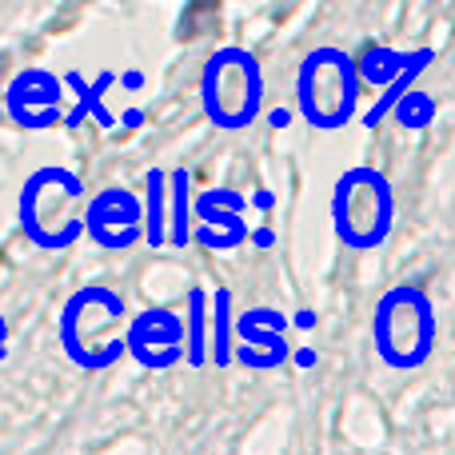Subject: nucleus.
<instances>
[{"mask_svg": "<svg viewBox=\"0 0 455 455\" xmlns=\"http://www.w3.org/2000/svg\"><path fill=\"white\" fill-rule=\"evenodd\" d=\"M184 328H188L184 363H188L192 371H200L212 360V296H208L204 288H188V299H184Z\"/></svg>", "mask_w": 455, "mask_h": 455, "instance_id": "4468645a", "label": "nucleus"}, {"mask_svg": "<svg viewBox=\"0 0 455 455\" xmlns=\"http://www.w3.org/2000/svg\"><path fill=\"white\" fill-rule=\"evenodd\" d=\"M120 84H124V88H140L144 76H140V72H124V76H120Z\"/></svg>", "mask_w": 455, "mask_h": 455, "instance_id": "4be33fe9", "label": "nucleus"}, {"mask_svg": "<svg viewBox=\"0 0 455 455\" xmlns=\"http://www.w3.org/2000/svg\"><path fill=\"white\" fill-rule=\"evenodd\" d=\"M88 204L92 196L84 180L72 168L48 164L24 180L16 196V224L24 240L36 243L40 251H68L88 232Z\"/></svg>", "mask_w": 455, "mask_h": 455, "instance_id": "f257e3e1", "label": "nucleus"}, {"mask_svg": "<svg viewBox=\"0 0 455 455\" xmlns=\"http://www.w3.org/2000/svg\"><path fill=\"white\" fill-rule=\"evenodd\" d=\"M8 360V320L0 315V363Z\"/></svg>", "mask_w": 455, "mask_h": 455, "instance_id": "a211bd4d", "label": "nucleus"}, {"mask_svg": "<svg viewBox=\"0 0 455 455\" xmlns=\"http://www.w3.org/2000/svg\"><path fill=\"white\" fill-rule=\"evenodd\" d=\"M140 120H144V112H140V108H132V112L124 116V124H140Z\"/></svg>", "mask_w": 455, "mask_h": 455, "instance_id": "b1692460", "label": "nucleus"}, {"mask_svg": "<svg viewBox=\"0 0 455 455\" xmlns=\"http://www.w3.org/2000/svg\"><path fill=\"white\" fill-rule=\"evenodd\" d=\"M288 315L280 307H248L235 315V360L251 371L283 368L296 347H288Z\"/></svg>", "mask_w": 455, "mask_h": 455, "instance_id": "9d476101", "label": "nucleus"}, {"mask_svg": "<svg viewBox=\"0 0 455 455\" xmlns=\"http://www.w3.org/2000/svg\"><path fill=\"white\" fill-rule=\"evenodd\" d=\"M299 363H304V368H307V363H315V352H307V347H299Z\"/></svg>", "mask_w": 455, "mask_h": 455, "instance_id": "393cba45", "label": "nucleus"}, {"mask_svg": "<svg viewBox=\"0 0 455 455\" xmlns=\"http://www.w3.org/2000/svg\"><path fill=\"white\" fill-rule=\"evenodd\" d=\"M88 240L104 251H132L136 243H144V200L120 184L92 192Z\"/></svg>", "mask_w": 455, "mask_h": 455, "instance_id": "1a4fd4ad", "label": "nucleus"}, {"mask_svg": "<svg viewBox=\"0 0 455 455\" xmlns=\"http://www.w3.org/2000/svg\"><path fill=\"white\" fill-rule=\"evenodd\" d=\"M128 307L124 296L100 283L76 288L60 307L56 320V336L60 347L80 371H108L112 363H120L128 355Z\"/></svg>", "mask_w": 455, "mask_h": 455, "instance_id": "f03ea898", "label": "nucleus"}, {"mask_svg": "<svg viewBox=\"0 0 455 455\" xmlns=\"http://www.w3.org/2000/svg\"><path fill=\"white\" fill-rule=\"evenodd\" d=\"M376 344H379V355L387 363H395V368H408V363L424 360L427 344H432V315H427V304L419 291L400 288L379 304Z\"/></svg>", "mask_w": 455, "mask_h": 455, "instance_id": "423d86ee", "label": "nucleus"}, {"mask_svg": "<svg viewBox=\"0 0 455 455\" xmlns=\"http://www.w3.org/2000/svg\"><path fill=\"white\" fill-rule=\"evenodd\" d=\"M168 188H172V224H168V243H172V248H188V243H196V228H192L196 200H192V172L188 168H172Z\"/></svg>", "mask_w": 455, "mask_h": 455, "instance_id": "2eb2a0df", "label": "nucleus"}, {"mask_svg": "<svg viewBox=\"0 0 455 455\" xmlns=\"http://www.w3.org/2000/svg\"><path fill=\"white\" fill-rule=\"evenodd\" d=\"M64 76H56L52 68H20L4 88V116L12 128H24V132H44V128L64 124Z\"/></svg>", "mask_w": 455, "mask_h": 455, "instance_id": "0eeeda50", "label": "nucleus"}, {"mask_svg": "<svg viewBox=\"0 0 455 455\" xmlns=\"http://www.w3.org/2000/svg\"><path fill=\"white\" fill-rule=\"evenodd\" d=\"M360 68L344 48H312L296 72V112L320 132H336L355 116Z\"/></svg>", "mask_w": 455, "mask_h": 455, "instance_id": "20e7f679", "label": "nucleus"}, {"mask_svg": "<svg viewBox=\"0 0 455 455\" xmlns=\"http://www.w3.org/2000/svg\"><path fill=\"white\" fill-rule=\"evenodd\" d=\"M116 80H120V76H116V72H112V68L96 72V80H92V84H88V80L80 76V72H64V84H68L72 92H76V108L68 112V120H64V128H80L88 116H92L100 128H112V124H116V116H112V112H108V104H104V96H108V88L116 84Z\"/></svg>", "mask_w": 455, "mask_h": 455, "instance_id": "f8f14e48", "label": "nucleus"}, {"mask_svg": "<svg viewBox=\"0 0 455 455\" xmlns=\"http://www.w3.org/2000/svg\"><path fill=\"white\" fill-rule=\"evenodd\" d=\"M291 120V112H283V108H275V112H267V124L272 128H283Z\"/></svg>", "mask_w": 455, "mask_h": 455, "instance_id": "6ab92c4d", "label": "nucleus"}, {"mask_svg": "<svg viewBox=\"0 0 455 455\" xmlns=\"http://www.w3.org/2000/svg\"><path fill=\"white\" fill-rule=\"evenodd\" d=\"M248 196L232 188H208L196 196V243L212 251H235L248 243Z\"/></svg>", "mask_w": 455, "mask_h": 455, "instance_id": "9b49d317", "label": "nucleus"}, {"mask_svg": "<svg viewBox=\"0 0 455 455\" xmlns=\"http://www.w3.org/2000/svg\"><path fill=\"white\" fill-rule=\"evenodd\" d=\"M128 355L148 371H168L184 360L188 352V328L184 315H176L172 307H144L128 320Z\"/></svg>", "mask_w": 455, "mask_h": 455, "instance_id": "6e6552de", "label": "nucleus"}, {"mask_svg": "<svg viewBox=\"0 0 455 455\" xmlns=\"http://www.w3.org/2000/svg\"><path fill=\"white\" fill-rule=\"evenodd\" d=\"M403 64H411V60H400V56H392V52H368L363 56V76L368 80H392Z\"/></svg>", "mask_w": 455, "mask_h": 455, "instance_id": "f3484780", "label": "nucleus"}, {"mask_svg": "<svg viewBox=\"0 0 455 455\" xmlns=\"http://www.w3.org/2000/svg\"><path fill=\"white\" fill-rule=\"evenodd\" d=\"M4 88H8V84H4V52H0V124L8 120V116H4Z\"/></svg>", "mask_w": 455, "mask_h": 455, "instance_id": "aec40b11", "label": "nucleus"}, {"mask_svg": "<svg viewBox=\"0 0 455 455\" xmlns=\"http://www.w3.org/2000/svg\"><path fill=\"white\" fill-rule=\"evenodd\" d=\"M200 108L224 132H243L264 112V68L240 44L216 48L200 72Z\"/></svg>", "mask_w": 455, "mask_h": 455, "instance_id": "7ed1b4c3", "label": "nucleus"}, {"mask_svg": "<svg viewBox=\"0 0 455 455\" xmlns=\"http://www.w3.org/2000/svg\"><path fill=\"white\" fill-rule=\"evenodd\" d=\"M235 360V299L232 288L212 291V363L228 368Z\"/></svg>", "mask_w": 455, "mask_h": 455, "instance_id": "dca6fc26", "label": "nucleus"}, {"mask_svg": "<svg viewBox=\"0 0 455 455\" xmlns=\"http://www.w3.org/2000/svg\"><path fill=\"white\" fill-rule=\"evenodd\" d=\"M291 323H296V328H315V312H307L304 307V312H296V320Z\"/></svg>", "mask_w": 455, "mask_h": 455, "instance_id": "412c9836", "label": "nucleus"}, {"mask_svg": "<svg viewBox=\"0 0 455 455\" xmlns=\"http://www.w3.org/2000/svg\"><path fill=\"white\" fill-rule=\"evenodd\" d=\"M272 240H275L272 232H256V243H259V248H272Z\"/></svg>", "mask_w": 455, "mask_h": 455, "instance_id": "5701e85b", "label": "nucleus"}, {"mask_svg": "<svg viewBox=\"0 0 455 455\" xmlns=\"http://www.w3.org/2000/svg\"><path fill=\"white\" fill-rule=\"evenodd\" d=\"M168 168H148L144 172V243L152 251L168 243V224H172V188H168Z\"/></svg>", "mask_w": 455, "mask_h": 455, "instance_id": "ddd939ff", "label": "nucleus"}, {"mask_svg": "<svg viewBox=\"0 0 455 455\" xmlns=\"http://www.w3.org/2000/svg\"><path fill=\"white\" fill-rule=\"evenodd\" d=\"M331 224L347 248H376L392 224V192L371 168H352L331 188Z\"/></svg>", "mask_w": 455, "mask_h": 455, "instance_id": "39448f33", "label": "nucleus"}]
</instances>
